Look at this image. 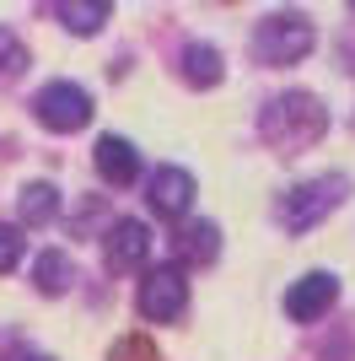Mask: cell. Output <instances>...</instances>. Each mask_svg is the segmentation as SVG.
Here are the masks:
<instances>
[{
  "instance_id": "obj_1",
  "label": "cell",
  "mask_w": 355,
  "mask_h": 361,
  "mask_svg": "<svg viewBox=\"0 0 355 361\" xmlns=\"http://www.w3.org/2000/svg\"><path fill=\"white\" fill-rule=\"evenodd\" d=\"M259 130H264V140L280 151V157H296V151H307L312 140H323L328 108L318 103L312 92H280V97L264 108Z\"/></svg>"
},
{
  "instance_id": "obj_2",
  "label": "cell",
  "mask_w": 355,
  "mask_h": 361,
  "mask_svg": "<svg viewBox=\"0 0 355 361\" xmlns=\"http://www.w3.org/2000/svg\"><path fill=\"white\" fill-rule=\"evenodd\" d=\"M344 189H350L344 173H323V178H312V183H296V189H285V195L275 200V221H280L285 232H312L328 211H340Z\"/></svg>"
},
{
  "instance_id": "obj_3",
  "label": "cell",
  "mask_w": 355,
  "mask_h": 361,
  "mask_svg": "<svg viewBox=\"0 0 355 361\" xmlns=\"http://www.w3.org/2000/svg\"><path fill=\"white\" fill-rule=\"evenodd\" d=\"M312 44H318V27L301 11H275L253 27V60L259 65H296L312 54Z\"/></svg>"
},
{
  "instance_id": "obj_4",
  "label": "cell",
  "mask_w": 355,
  "mask_h": 361,
  "mask_svg": "<svg viewBox=\"0 0 355 361\" xmlns=\"http://www.w3.org/2000/svg\"><path fill=\"white\" fill-rule=\"evenodd\" d=\"M32 114H38V124H49L54 135H75V130H87V119H92V97H87V87H75V81H49V87L32 97Z\"/></svg>"
},
{
  "instance_id": "obj_5",
  "label": "cell",
  "mask_w": 355,
  "mask_h": 361,
  "mask_svg": "<svg viewBox=\"0 0 355 361\" xmlns=\"http://www.w3.org/2000/svg\"><path fill=\"white\" fill-rule=\"evenodd\" d=\"M140 318H151V324H173L178 313H183V302H189V281H183V270L178 264H156V270L140 275Z\"/></svg>"
},
{
  "instance_id": "obj_6",
  "label": "cell",
  "mask_w": 355,
  "mask_h": 361,
  "mask_svg": "<svg viewBox=\"0 0 355 361\" xmlns=\"http://www.w3.org/2000/svg\"><path fill=\"white\" fill-rule=\"evenodd\" d=\"M334 297H340V281L328 270H312V275H301L291 291H285V313L296 318V324H318V318L334 307Z\"/></svg>"
},
{
  "instance_id": "obj_7",
  "label": "cell",
  "mask_w": 355,
  "mask_h": 361,
  "mask_svg": "<svg viewBox=\"0 0 355 361\" xmlns=\"http://www.w3.org/2000/svg\"><path fill=\"white\" fill-rule=\"evenodd\" d=\"M146 259H151V226L135 221V216L113 221V232H108V270L140 275V264H146Z\"/></svg>"
},
{
  "instance_id": "obj_8",
  "label": "cell",
  "mask_w": 355,
  "mask_h": 361,
  "mask_svg": "<svg viewBox=\"0 0 355 361\" xmlns=\"http://www.w3.org/2000/svg\"><path fill=\"white\" fill-rule=\"evenodd\" d=\"M189 205H194V173H183V167H156V173H151V211L183 221Z\"/></svg>"
},
{
  "instance_id": "obj_9",
  "label": "cell",
  "mask_w": 355,
  "mask_h": 361,
  "mask_svg": "<svg viewBox=\"0 0 355 361\" xmlns=\"http://www.w3.org/2000/svg\"><path fill=\"white\" fill-rule=\"evenodd\" d=\"M92 157H97V173H103L113 189H130V183L140 178V151H135L124 135H103L92 146Z\"/></svg>"
},
{
  "instance_id": "obj_10",
  "label": "cell",
  "mask_w": 355,
  "mask_h": 361,
  "mask_svg": "<svg viewBox=\"0 0 355 361\" xmlns=\"http://www.w3.org/2000/svg\"><path fill=\"white\" fill-rule=\"evenodd\" d=\"M173 254H178V264H216V254H221V226H216V221L178 226Z\"/></svg>"
},
{
  "instance_id": "obj_11",
  "label": "cell",
  "mask_w": 355,
  "mask_h": 361,
  "mask_svg": "<svg viewBox=\"0 0 355 361\" xmlns=\"http://www.w3.org/2000/svg\"><path fill=\"white\" fill-rule=\"evenodd\" d=\"M178 65H183V81H189V87H216V81L226 75L221 49H210V44H189Z\"/></svg>"
},
{
  "instance_id": "obj_12",
  "label": "cell",
  "mask_w": 355,
  "mask_h": 361,
  "mask_svg": "<svg viewBox=\"0 0 355 361\" xmlns=\"http://www.w3.org/2000/svg\"><path fill=\"white\" fill-rule=\"evenodd\" d=\"M32 281H38V291H49V297L70 291V281H75L70 254H59V248H44V254H38V264H32Z\"/></svg>"
},
{
  "instance_id": "obj_13",
  "label": "cell",
  "mask_w": 355,
  "mask_h": 361,
  "mask_svg": "<svg viewBox=\"0 0 355 361\" xmlns=\"http://www.w3.org/2000/svg\"><path fill=\"white\" fill-rule=\"evenodd\" d=\"M54 16H59L70 32H97V27L108 22V6H103V0H59Z\"/></svg>"
},
{
  "instance_id": "obj_14",
  "label": "cell",
  "mask_w": 355,
  "mask_h": 361,
  "mask_svg": "<svg viewBox=\"0 0 355 361\" xmlns=\"http://www.w3.org/2000/svg\"><path fill=\"white\" fill-rule=\"evenodd\" d=\"M54 211H59L54 183H27V189H22V221H27V226L54 221Z\"/></svg>"
},
{
  "instance_id": "obj_15",
  "label": "cell",
  "mask_w": 355,
  "mask_h": 361,
  "mask_svg": "<svg viewBox=\"0 0 355 361\" xmlns=\"http://www.w3.org/2000/svg\"><path fill=\"white\" fill-rule=\"evenodd\" d=\"M22 71H27V49L22 38H11V27H0V81H16Z\"/></svg>"
},
{
  "instance_id": "obj_16",
  "label": "cell",
  "mask_w": 355,
  "mask_h": 361,
  "mask_svg": "<svg viewBox=\"0 0 355 361\" xmlns=\"http://www.w3.org/2000/svg\"><path fill=\"white\" fill-rule=\"evenodd\" d=\"M16 264H22V232L0 221V275H11Z\"/></svg>"
},
{
  "instance_id": "obj_17",
  "label": "cell",
  "mask_w": 355,
  "mask_h": 361,
  "mask_svg": "<svg viewBox=\"0 0 355 361\" xmlns=\"http://www.w3.org/2000/svg\"><path fill=\"white\" fill-rule=\"evenodd\" d=\"M108 361H156V350H151V340H140V334H124V340L108 350Z\"/></svg>"
},
{
  "instance_id": "obj_18",
  "label": "cell",
  "mask_w": 355,
  "mask_h": 361,
  "mask_svg": "<svg viewBox=\"0 0 355 361\" xmlns=\"http://www.w3.org/2000/svg\"><path fill=\"white\" fill-rule=\"evenodd\" d=\"M27 361H49V356H27Z\"/></svg>"
}]
</instances>
